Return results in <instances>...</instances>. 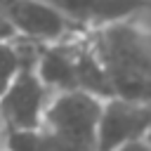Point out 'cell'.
<instances>
[{"label":"cell","instance_id":"obj_11","mask_svg":"<svg viewBox=\"0 0 151 151\" xmlns=\"http://www.w3.org/2000/svg\"><path fill=\"white\" fill-rule=\"evenodd\" d=\"M2 134H5V130H2V125H0V151H2Z\"/></svg>","mask_w":151,"mask_h":151},{"label":"cell","instance_id":"obj_9","mask_svg":"<svg viewBox=\"0 0 151 151\" xmlns=\"http://www.w3.org/2000/svg\"><path fill=\"white\" fill-rule=\"evenodd\" d=\"M14 38H17V35H14L12 26H9V21H7L5 12L0 9V42H9V40H14Z\"/></svg>","mask_w":151,"mask_h":151},{"label":"cell","instance_id":"obj_10","mask_svg":"<svg viewBox=\"0 0 151 151\" xmlns=\"http://www.w3.org/2000/svg\"><path fill=\"white\" fill-rule=\"evenodd\" d=\"M116 151H151V144L146 139H137V142H130V144H125Z\"/></svg>","mask_w":151,"mask_h":151},{"label":"cell","instance_id":"obj_2","mask_svg":"<svg viewBox=\"0 0 151 151\" xmlns=\"http://www.w3.org/2000/svg\"><path fill=\"white\" fill-rule=\"evenodd\" d=\"M50 92L42 87L33 68H21L17 78L0 92V125L5 132L40 130L42 116L50 101Z\"/></svg>","mask_w":151,"mask_h":151},{"label":"cell","instance_id":"obj_1","mask_svg":"<svg viewBox=\"0 0 151 151\" xmlns=\"http://www.w3.org/2000/svg\"><path fill=\"white\" fill-rule=\"evenodd\" d=\"M113 97L151 104V7L87 33Z\"/></svg>","mask_w":151,"mask_h":151},{"label":"cell","instance_id":"obj_5","mask_svg":"<svg viewBox=\"0 0 151 151\" xmlns=\"http://www.w3.org/2000/svg\"><path fill=\"white\" fill-rule=\"evenodd\" d=\"M42 2L54 7L66 21H71L83 33L123 21L151 7V0H42Z\"/></svg>","mask_w":151,"mask_h":151},{"label":"cell","instance_id":"obj_7","mask_svg":"<svg viewBox=\"0 0 151 151\" xmlns=\"http://www.w3.org/2000/svg\"><path fill=\"white\" fill-rule=\"evenodd\" d=\"M76 90H78V92H85V94H90V97H97V99H109V97H113L109 76H106L99 57L94 54L87 33L80 38L78 54H76Z\"/></svg>","mask_w":151,"mask_h":151},{"label":"cell","instance_id":"obj_3","mask_svg":"<svg viewBox=\"0 0 151 151\" xmlns=\"http://www.w3.org/2000/svg\"><path fill=\"white\" fill-rule=\"evenodd\" d=\"M0 9L5 12L14 35L21 40H31L38 45H54L83 35L80 28H76L42 0H0Z\"/></svg>","mask_w":151,"mask_h":151},{"label":"cell","instance_id":"obj_8","mask_svg":"<svg viewBox=\"0 0 151 151\" xmlns=\"http://www.w3.org/2000/svg\"><path fill=\"white\" fill-rule=\"evenodd\" d=\"M24 68L19 54H17V47L14 42H0V92L17 78V73Z\"/></svg>","mask_w":151,"mask_h":151},{"label":"cell","instance_id":"obj_6","mask_svg":"<svg viewBox=\"0 0 151 151\" xmlns=\"http://www.w3.org/2000/svg\"><path fill=\"white\" fill-rule=\"evenodd\" d=\"M83 35H76L54 45H42L33 71L50 94L78 92L76 90V54H78V45Z\"/></svg>","mask_w":151,"mask_h":151},{"label":"cell","instance_id":"obj_4","mask_svg":"<svg viewBox=\"0 0 151 151\" xmlns=\"http://www.w3.org/2000/svg\"><path fill=\"white\" fill-rule=\"evenodd\" d=\"M151 127V104L123 97L101 101L97 120V151H116L130 142L146 139Z\"/></svg>","mask_w":151,"mask_h":151},{"label":"cell","instance_id":"obj_12","mask_svg":"<svg viewBox=\"0 0 151 151\" xmlns=\"http://www.w3.org/2000/svg\"><path fill=\"white\" fill-rule=\"evenodd\" d=\"M146 142L151 144V127H149V132H146Z\"/></svg>","mask_w":151,"mask_h":151}]
</instances>
